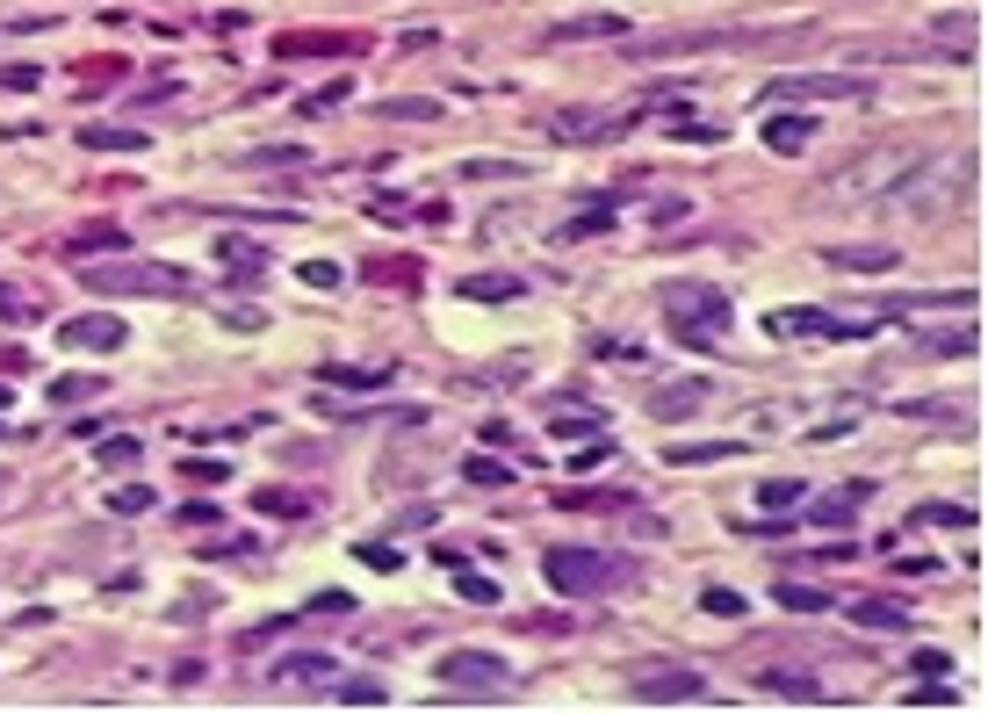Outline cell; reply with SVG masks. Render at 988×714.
I'll list each match as a JSON object with an SVG mask.
<instances>
[{"label": "cell", "mask_w": 988, "mask_h": 714, "mask_svg": "<svg viewBox=\"0 0 988 714\" xmlns=\"http://www.w3.org/2000/svg\"><path fill=\"white\" fill-rule=\"evenodd\" d=\"M975 180H981V159L975 151H946V159H917L894 188H880V217L888 224H946L975 203Z\"/></svg>", "instance_id": "6da1fadb"}, {"label": "cell", "mask_w": 988, "mask_h": 714, "mask_svg": "<svg viewBox=\"0 0 988 714\" xmlns=\"http://www.w3.org/2000/svg\"><path fill=\"white\" fill-rule=\"evenodd\" d=\"M909 166H917V145H909V138H880V145L851 151L838 174L815 180V195H823V203H873V195H880V188H894Z\"/></svg>", "instance_id": "7a4b0ae2"}, {"label": "cell", "mask_w": 988, "mask_h": 714, "mask_svg": "<svg viewBox=\"0 0 988 714\" xmlns=\"http://www.w3.org/2000/svg\"><path fill=\"white\" fill-rule=\"evenodd\" d=\"M541 577H549L564 599H599V591L635 585V564L628 556H606V549H549L541 556Z\"/></svg>", "instance_id": "3957f363"}, {"label": "cell", "mask_w": 988, "mask_h": 714, "mask_svg": "<svg viewBox=\"0 0 988 714\" xmlns=\"http://www.w3.org/2000/svg\"><path fill=\"white\" fill-rule=\"evenodd\" d=\"M664 317H672V332L686 346L707 354V346L728 340V317H736V311H728V296L707 288V282H664Z\"/></svg>", "instance_id": "277c9868"}, {"label": "cell", "mask_w": 988, "mask_h": 714, "mask_svg": "<svg viewBox=\"0 0 988 714\" xmlns=\"http://www.w3.org/2000/svg\"><path fill=\"white\" fill-rule=\"evenodd\" d=\"M80 288H95V296H195V282L180 275V267H159V261H101L87 267Z\"/></svg>", "instance_id": "5b68a950"}, {"label": "cell", "mask_w": 988, "mask_h": 714, "mask_svg": "<svg viewBox=\"0 0 988 714\" xmlns=\"http://www.w3.org/2000/svg\"><path fill=\"white\" fill-rule=\"evenodd\" d=\"M440 686H448V701H512V664L491 649H448Z\"/></svg>", "instance_id": "8992f818"}, {"label": "cell", "mask_w": 988, "mask_h": 714, "mask_svg": "<svg viewBox=\"0 0 988 714\" xmlns=\"http://www.w3.org/2000/svg\"><path fill=\"white\" fill-rule=\"evenodd\" d=\"M772 109V101H873V80L865 72H786V80H772L765 95H757Z\"/></svg>", "instance_id": "52a82bcc"}, {"label": "cell", "mask_w": 988, "mask_h": 714, "mask_svg": "<svg viewBox=\"0 0 988 714\" xmlns=\"http://www.w3.org/2000/svg\"><path fill=\"white\" fill-rule=\"evenodd\" d=\"M628 701H643V707H686V701H707V678L693 672V664L635 672V678H628Z\"/></svg>", "instance_id": "ba28073f"}, {"label": "cell", "mask_w": 988, "mask_h": 714, "mask_svg": "<svg viewBox=\"0 0 988 714\" xmlns=\"http://www.w3.org/2000/svg\"><path fill=\"white\" fill-rule=\"evenodd\" d=\"M765 332H780V340H865V332H873V317H859V325H851V317H838V311H772L765 317Z\"/></svg>", "instance_id": "9c48e42d"}, {"label": "cell", "mask_w": 988, "mask_h": 714, "mask_svg": "<svg viewBox=\"0 0 988 714\" xmlns=\"http://www.w3.org/2000/svg\"><path fill=\"white\" fill-rule=\"evenodd\" d=\"M124 340H130V325L116 311H87V317H66V325H58V346H72V354H116Z\"/></svg>", "instance_id": "30bf717a"}, {"label": "cell", "mask_w": 988, "mask_h": 714, "mask_svg": "<svg viewBox=\"0 0 988 714\" xmlns=\"http://www.w3.org/2000/svg\"><path fill=\"white\" fill-rule=\"evenodd\" d=\"M635 116H591V109H570V116H549V138H570V145H591V138H620Z\"/></svg>", "instance_id": "8fae6325"}, {"label": "cell", "mask_w": 988, "mask_h": 714, "mask_svg": "<svg viewBox=\"0 0 988 714\" xmlns=\"http://www.w3.org/2000/svg\"><path fill=\"white\" fill-rule=\"evenodd\" d=\"M931 43H938V58H975V43H981V14H967V8L938 14V22H931Z\"/></svg>", "instance_id": "7c38bea8"}, {"label": "cell", "mask_w": 988, "mask_h": 714, "mask_svg": "<svg viewBox=\"0 0 988 714\" xmlns=\"http://www.w3.org/2000/svg\"><path fill=\"white\" fill-rule=\"evenodd\" d=\"M865 498H873V483H838V491L815 498V512H801V520H809V527H851Z\"/></svg>", "instance_id": "4fadbf2b"}, {"label": "cell", "mask_w": 988, "mask_h": 714, "mask_svg": "<svg viewBox=\"0 0 988 714\" xmlns=\"http://www.w3.org/2000/svg\"><path fill=\"white\" fill-rule=\"evenodd\" d=\"M707 398H714V390L701 383V375H693V383H664L657 398H649V419H693Z\"/></svg>", "instance_id": "5bb4252c"}, {"label": "cell", "mask_w": 988, "mask_h": 714, "mask_svg": "<svg viewBox=\"0 0 988 714\" xmlns=\"http://www.w3.org/2000/svg\"><path fill=\"white\" fill-rule=\"evenodd\" d=\"M282 58H340V51H361V37H325V29H303V37H275Z\"/></svg>", "instance_id": "9a60e30c"}, {"label": "cell", "mask_w": 988, "mask_h": 714, "mask_svg": "<svg viewBox=\"0 0 988 714\" xmlns=\"http://www.w3.org/2000/svg\"><path fill=\"white\" fill-rule=\"evenodd\" d=\"M880 311H894V317H923V311H975V288H938V296H888Z\"/></svg>", "instance_id": "2e32d148"}, {"label": "cell", "mask_w": 988, "mask_h": 714, "mask_svg": "<svg viewBox=\"0 0 988 714\" xmlns=\"http://www.w3.org/2000/svg\"><path fill=\"white\" fill-rule=\"evenodd\" d=\"M591 37H628V22L620 14H570L549 29V43H591Z\"/></svg>", "instance_id": "e0dca14e"}, {"label": "cell", "mask_w": 988, "mask_h": 714, "mask_svg": "<svg viewBox=\"0 0 988 714\" xmlns=\"http://www.w3.org/2000/svg\"><path fill=\"white\" fill-rule=\"evenodd\" d=\"M894 261H902L894 246H830V267H844V275H888Z\"/></svg>", "instance_id": "ac0fdd59"}, {"label": "cell", "mask_w": 988, "mask_h": 714, "mask_svg": "<svg viewBox=\"0 0 988 714\" xmlns=\"http://www.w3.org/2000/svg\"><path fill=\"white\" fill-rule=\"evenodd\" d=\"M809 138H815L809 116H765V145L780 151V159H801V151H809Z\"/></svg>", "instance_id": "d6986e66"}, {"label": "cell", "mask_w": 988, "mask_h": 714, "mask_svg": "<svg viewBox=\"0 0 988 714\" xmlns=\"http://www.w3.org/2000/svg\"><path fill=\"white\" fill-rule=\"evenodd\" d=\"M440 570L454 577V591H462L469 606H498V585H491V577H483V570H469V564H462V556H454V549H440Z\"/></svg>", "instance_id": "ffe728a7"}, {"label": "cell", "mask_w": 988, "mask_h": 714, "mask_svg": "<svg viewBox=\"0 0 988 714\" xmlns=\"http://www.w3.org/2000/svg\"><path fill=\"white\" fill-rule=\"evenodd\" d=\"M757 686L772 693V701H801V707H815V701H830L823 686H815L809 672H757Z\"/></svg>", "instance_id": "44dd1931"}, {"label": "cell", "mask_w": 988, "mask_h": 714, "mask_svg": "<svg viewBox=\"0 0 988 714\" xmlns=\"http://www.w3.org/2000/svg\"><path fill=\"white\" fill-rule=\"evenodd\" d=\"M325 701H340V707H390V693L375 686V678H325Z\"/></svg>", "instance_id": "7402d4cb"}, {"label": "cell", "mask_w": 988, "mask_h": 714, "mask_svg": "<svg viewBox=\"0 0 988 714\" xmlns=\"http://www.w3.org/2000/svg\"><path fill=\"white\" fill-rule=\"evenodd\" d=\"M325 678H340L332 657H282L275 664V686H325Z\"/></svg>", "instance_id": "603a6c76"}, {"label": "cell", "mask_w": 988, "mask_h": 714, "mask_svg": "<svg viewBox=\"0 0 988 714\" xmlns=\"http://www.w3.org/2000/svg\"><path fill=\"white\" fill-rule=\"evenodd\" d=\"M80 145H87V151H145L151 138H145V130H130V124H87Z\"/></svg>", "instance_id": "cb8c5ba5"}, {"label": "cell", "mask_w": 988, "mask_h": 714, "mask_svg": "<svg viewBox=\"0 0 988 714\" xmlns=\"http://www.w3.org/2000/svg\"><path fill=\"white\" fill-rule=\"evenodd\" d=\"M923 354H975L981 346V325H938V332H917Z\"/></svg>", "instance_id": "d4e9b609"}, {"label": "cell", "mask_w": 988, "mask_h": 714, "mask_svg": "<svg viewBox=\"0 0 988 714\" xmlns=\"http://www.w3.org/2000/svg\"><path fill=\"white\" fill-rule=\"evenodd\" d=\"M599 427H606V419L585 412V404H556V412H549V433H556V440H591Z\"/></svg>", "instance_id": "484cf974"}, {"label": "cell", "mask_w": 988, "mask_h": 714, "mask_svg": "<svg viewBox=\"0 0 988 714\" xmlns=\"http://www.w3.org/2000/svg\"><path fill=\"white\" fill-rule=\"evenodd\" d=\"M124 246H130V238L116 232V224H87V232H72V238H66L72 261H87V253H124Z\"/></svg>", "instance_id": "4316f807"}, {"label": "cell", "mask_w": 988, "mask_h": 714, "mask_svg": "<svg viewBox=\"0 0 988 714\" xmlns=\"http://www.w3.org/2000/svg\"><path fill=\"white\" fill-rule=\"evenodd\" d=\"M772 599H780L786 614H823L830 591H823V585H801V577H780V591H772Z\"/></svg>", "instance_id": "83f0119b"}, {"label": "cell", "mask_w": 988, "mask_h": 714, "mask_svg": "<svg viewBox=\"0 0 988 714\" xmlns=\"http://www.w3.org/2000/svg\"><path fill=\"white\" fill-rule=\"evenodd\" d=\"M851 620H859V628H909V614H902V606H894V599H851Z\"/></svg>", "instance_id": "f1b7e54d"}, {"label": "cell", "mask_w": 988, "mask_h": 714, "mask_svg": "<svg viewBox=\"0 0 988 714\" xmlns=\"http://www.w3.org/2000/svg\"><path fill=\"white\" fill-rule=\"evenodd\" d=\"M217 261H224V267H238V275H261L267 253L253 246V238H232V232H224V238H217Z\"/></svg>", "instance_id": "f546056e"}, {"label": "cell", "mask_w": 988, "mask_h": 714, "mask_svg": "<svg viewBox=\"0 0 988 714\" xmlns=\"http://www.w3.org/2000/svg\"><path fill=\"white\" fill-rule=\"evenodd\" d=\"M462 296H477V303H506V296H520V282L512 275H469V282H454Z\"/></svg>", "instance_id": "4dcf8cb0"}, {"label": "cell", "mask_w": 988, "mask_h": 714, "mask_svg": "<svg viewBox=\"0 0 988 714\" xmlns=\"http://www.w3.org/2000/svg\"><path fill=\"white\" fill-rule=\"evenodd\" d=\"M722 454H743V448H736V440H678L672 462L686 469V462H722Z\"/></svg>", "instance_id": "1f68e13d"}, {"label": "cell", "mask_w": 988, "mask_h": 714, "mask_svg": "<svg viewBox=\"0 0 988 714\" xmlns=\"http://www.w3.org/2000/svg\"><path fill=\"white\" fill-rule=\"evenodd\" d=\"M87 398H101L95 375H58V383H51V404H66V412H80Z\"/></svg>", "instance_id": "d6a6232c"}, {"label": "cell", "mask_w": 988, "mask_h": 714, "mask_svg": "<svg viewBox=\"0 0 988 714\" xmlns=\"http://www.w3.org/2000/svg\"><path fill=\"white\" fill-rule=\"evenodd\" d=\"M462 477H469V483H483V491H498V483H512V462H498V454H469Z\"/></svg>", "instance_id": "836d02e7"}, {"label": "cell", "mask_w": 988, "mask_h": 714, "mask_svg": "<svg viewBox=\"0 0 988 714\" xmlns=\"http://www.w3.org/2000/svg\"><path fill=\"white\" fill-rule=\"evenodd\" d=\"M95 454H101V469H138V454H145V448H138L130 433H116V440H101Z\"/></svg>", "instance_id": "e575fe53"}, {"label": "cell", "mask_w": 988, "mask_h": 714, "mask_svg": "<svg viewBox=\"0 0 988 714\" xmlns=\"http://www.w3.org/2000/svg\"><path fill=\"white\" fill-rule=\"evenodd\" d=\"M917 520H931V527H975V512H967V506H952V498H931V506H923Z\"/></svg>", "instance_id": "d590c367"}, {"label": "cell", "mask_w": 988, "mask_h": 714, "mask_svg": "<svg viewBox=\"0 0 988 714\" xmlns=\"http://www.w3.org/2000/svg\"><path fill=\"white\" fill-rule=\"evenodd\" d=\"M325 383H340V390H383V383H390V369H332Z\"/></svg>", "instance_id": "8d00e7d4"}, {"label": "cell", "mask_w": 988, "mask_h": 714, "mask_svg": "<svg viewBox=\"0 0 988 714\" xmlns=\"http://www.w3.org/2000/svg\"><path fill=\"white\" fill-rule=\"evenodd\" d=\"M253 506H261V512H275V520H303V498H296V491H261Z\"/></svg>", "instance_id": "74e56055"}, {"label": "cell", "mask_w": 988, "mask_h": 714, "mask_svg": "<svg viewBox=\"0 0 988 714\" xmlns=\"http://www.w3.org/2000/svg\"><path fill=\"white\" fill-rule=\"evenodd\" d=\"M757 506H801V483H794V477H772V483H757Z\"/></svg>", "instance_id": "f35d334b"}, {"label": "cell", "mask_w": 988, "mask_h": 714, "mask_svg": "<svg viewBox=\"0 0 988 714\" xmlns=\"http://www.w3.org/2000/svg\"><path fill=\"white\" fill-rule=\"evenodd\" d=\"M180 469H188L195 483H224V477H232V462H217V454H188Z\"/></svg>", "instance_id": "ab89813d"}, {"label": "cell", "mask_w": 988, "mask_h": 714, "mask_svg": "<svg viewBox=\"0 0 988 714\" xmlns=\"http://www.w3.org/2000/svg\"><path fill=\"white\" fill-rule=\"evenodd\" d=\"M361 564H369V570H404V549H383V541H361Z\"/></svg>", "instance_id": "60d3db41"}, {"label": "cell", "mask_w": 988, "mask_h": 714, "mask_svg": "<svg viewBox=\"0 0 988 714\" xmlns=\"http://www.w3.org/2000/svg\"><path fill=\"white\" fill-rule=\"evenodd\" d=\"M606 224H614V217H606V209H577V217L564 224V238H599Z\"/></svg>", "instance_id": "b9f144b4"}, {"label": "cell", "mask_w": 988, "mask_h": 714, "mask_svg": "<svg viewBox=\"0 0 988 714\" xmlns=\"http://www.w3.org/2000/svg\"><path fill=\"white\" fill-rule=\"evenodd\" d=\"M902 701L909 707H960V693H952V686H909Z\"/></svg>", "instance_id": "7bdbcfd3"}, {"label": "cell", "mask_w": 988, "mask_h": 714, "mask_svg": "<svg viewBox=\"0 0 988 714\" xmlns=\"http://www.w3.org/2000/svg\"><path fill=\"white\" fill-rule=\"evenodd\" d=\"M109 512H151V491L145 483H124V491H109Z\"/></svg>", "instance_id": "ee69618b"}, {"label": "cell", "mask_w": 988, "mask_h": 714, "mask_svg": "<svg viewBox=\"0 0 988 714\" xmlns=\"http://www.w3.org/2000/svg\"><path fill=\"white\" fill-rule=\"evenodd\" d=\"M37 80H43L37 66H0V95H29Z\"/></svg>", "instance_id": "f6af8a7d"}, {"label": "cell", "mask_w": 988, "mask_h": 714, "mask_svg": "<svg viewBox=\"0 0 988 714\" xmlns=\"http://www.w3.org/2000/svg\"><path fill=\"white\" fill-rule=\"evenodd\" d=\"M383 116H404V124H433L440 109H433V101H419V95H412V101H383Z\"/></svg>", "instance_id": "bcb514c9"}, {"label": "cell", "mask_w": 988, "mask_h": 714, "mask_svg": "<svg viewBox=\"0 0 988 714\" xmlns=\"http://www.w3.org/2000/svg\"><path fill=\"white\" fill-rule=\"evenodd\" d=\"M701 606H707V614H722V620H736V614H743V591H722V585H714Z\"/></svg>", "instance_id": "7dc6e473"}, {"label": "cell", "mask_w": 988, "mask_h": 714, "mask_svg": "<svg viewBox=\"0 0 988 714\" xmlns=\"http://www.w3.org/2000/svg\"><path fill=\"white\" fill-rule=\"evenodd\" d=\"M369 275H383V282H398V288H404V282L419 275V261H369Z\"/></svg>", "instance_id": "c3c4849f"}, {"label": "cell", "mask_w": 988, "mask_h": 714, "mask_svg": "<svg viewBox=\"0 0 988 714\" xmlns=\"http://www.w3.org/2000/svg\"><path fill=\"white\" fill-rule=\"evenodd\" d=\"M340 101H346V80H340V87H325V95H311V101H303V109H311V116H332V109H340Z\"/></svg>", "instance_id": "681fc988"}, {"label": "cell", "mask_w": 988, "mask_h": 714, "mask_svg": "<svg viewBox=\"0 0 988 714\" xmlns=\"http://www.w3.org/2000/svg\"><path fill=\"white\" fill-rule=\"evenodd\" d=\"M246 166H303V151H296V145H282V151H253Z\"/></svg>", "instance_id": "f907efd6"}, {"label": "cell", "mask_w": 988, "mask_h": 714, "mask_svg": "<svg viewBox=\"0 0 988 714\" xmlns=\"http://www.w3.org/2000/svg\"><path fill=\"white\" fill-rule=\"evenodd\" d=\"M303 282H311V288H340V267H332V261H311V267H303Z\"/></svg>", "instance_id": "816d5d0a"}, {"label": "cell", "mask_w": 988, "mask_h": 714, "mask_svg": "<svg viewBox=\"0 0 988 714\" xmlns=\"http://www.w3.org/2000/svg\"><path fill=\"white\" fill-rule=\"evenodd\" d=\"M174 520H180V527H209V520H224V512H217V506H180Z\"/></svg>", "instance_id": "f5cc1de1"}, {"label": "cell", "mask_w": 988, "mask_h": 714, "mask_svg": "<svg viewBox=\"0 0 988 714\" xmlns=\"http://www.w3.org/2000/svg\"><path fill=\"white\" fill-rule=\"evenodd\" d=\"M398 51H404V58H419V51H433V29H412V37H398Z\"/></svg>", "instance_id": "db71d44e"}, {"label": "cell", "mask_w": 988, "mask_h": 714, "mask_svg": "<svg viewBox=\"0 0 988 714\" xmlns=\"http://www.w3.org/2000/svg\"><path fill=\"white\" fill-rule=\"evenodd\" d=\"M894 570H902V577H931V570H946V564H931V556H902Z\"/></svg>", "instance_id": "11a10c76"}, {"label": "cell", "mask_w": 988, "mask_h": 714, "mask_svg": "<svg viewBox=\"0 0 988 714\" xmlns=\"http://www.w3.org/2000/svg\"><path fill=\"white\" fill-rule=\"evenodd\" d=\"M0 317H29V296H14V288H0Z\"/></svg>", "instance_id": "9f6ffc18"}, {"label": "cell", "mask_w": 988, "mask_h": 714, "mask_svg": "<svg viewBox=\"0 0 988 714\" xmlns=\"http://www.w3.org/2000/svg\"><path fill=\"white\" fill-rule=\"evenodd\" d=\"M0 412H8V383H0Z\"/></svg>", "instance_id": "6f0895ef"}, {"label": "cell", "mask_w": 988, "mask_h": 714, "mask_svg": "<svg viewBox=\"0 0 988 714\" xmlns=\"http://www.w3.org/2000/svg\"><path fill=\"white\" fill-rule=\"evenodd\" d=\"M0 498H8V469H0Z\"/></svg>", "instance_id": "680465c9"}, {"label": "cell", "mask_w": 988, "mask_h": 714, "mask_svg": "<svg viewBox=\"0 0 988 714\" xmlns=\"http://www.w3.org/2000/svg\"><path fill=\"white\" fill-rule=\"evenodd\" d=\"M0 433H8V427H0Z\"/></svg>", "instance_id": "91938a15"}]
</instances>
